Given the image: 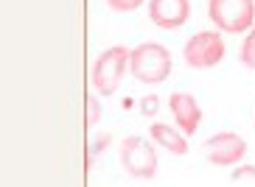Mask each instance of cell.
Segmentation results:
<instances>
[{"label":"cell","mask_w":255,"mask_h":187,"mask_svg":"<svg viewBox=\"0 0 255 187\" xmlns=\"http://www.w3.org/2000/svg\"><path fill=\"white\" fill-rule=\"evenodd\" d=\"M149 137L157 142V145H163L165 151H171V154H180V157L188 154V134L182 131V128L177 131V128L165 126V123H151Z\"/></svg>","instance_id":"cell-9"},{"label":"cell","mask_w":255,"mask_h":187,"mask_svg":"<svg viewBox=\"0 0 255 187\" xmlns=\"http://www.w3.org/2000/svg\"><path fill=\"white\" fill-rule=\"evenodd\" d=\"M202 151H205V157H208L210 165L230 168V165H239L241 159L247 157V142H244V137L236 134V131H219L210 140H205Z\"/></svg>","instance_id":"cell-6"},{"label":"cell","mask_w":255,"mask_h":187,"mask_svg":"<svg viewBox=\"0 0 255 187\" xmlns=\"http://www.w3.org/2000/svg\"><path fill=\"white\" fill-rule=\"evenodd\" d=\"M129 73L143 84H160L171 73V53L160 42H143L129 53Z\"/></svg>","instance_id":"cell-1"},{"label":"cell","mask_w":255,"mask_h":187,"mask_svg":"<svg viewBox=\"0 0 255 187\" xmlns=\"http://www.w3.org/2000/svg\"><path fill=\"white\" fill-rule=\"evenodd\" d=\"M233 182H250V185H255V165H241V168H236L233 171V176H230Z\"/></svg>","instance_id":"cell-13"},{"label":"cell","mask_w":255,"mask_h":187,"mask_svg":"<svg viewBox=\"0 0 255 187\" xmlns=\"http://www.w3.org/2000/svg\"><path fill=\"white\" fill-rule=\"evenodd\" d=\"M210 23L225 34H241L255 20V0H210Z\"/></svg>","instance_id":"cell-3"},{"label":"cell","mask_w":255,"mask_h":187,"mask_svg":"<svg viewBox=\"0 0 255 187\" xmlns=\"http://www.w3.org/2000/svg\"><path fill=\"white\" fill-rule=\"evenodd\" d=\"M149 17L157 28L174 31L188 23L191 0H149Z\"/></svg>","instance_id":"cell-7"},{"label":"cell","mask_w":255,"mask_h":187,"mask_svg":"<svg viewBox=\"0 0 255 187\" xmlns=\"http://www.w3.org/2000/svg\"><path fill=\"white\" fill-rule=\"evenodd\" d=\"M118 159L135 179H151L157 173V154L146 137H124L118 145Z\"/></svg>","instance_id":"cell-4"},{"label":"cell","mask_w":255,"mask_h":187,"mask_svg":"<svg viewBox=\"0 0 255 187\" xmlns=\"http://www.w3.org/2000/svg\"><path fill=\"white\" fill-rule=\"evenodd\" d=\"M239 59H241V64H244L247 70H255V25H253V31L247 34V39H244V45H241Z\"/></svg>","instance_id":"cell-10"},{"label":"cell","mask_w":255,"mask_h":187,"mask_svg":"<svg viewBox=\"0 0 255 187\" xmlns=\"http://www.w3.org/2000/svg\"><path fill=\"white\" fill-rule=\"evenodd\" d=\"M182 59L188 67L194 70H208L216 67L219 62L225 59V39L219 31H199L185 42L182 48Z\"/></svg>","instance_id":"cell-5"},{"label":"cell","mask_w":255,"mask_h":187,"mask_svg":"<svg viewBox=\"0 0 255 187\" xmlns=\"http://www.w3.org/2000/svg\"><path fill=\"white\" fill-rule=\"evenodd\" d=\"M168 106H171L174 120L180 123V128L188 137L196 134V128L202 123V109H199V101H196L191 92H171L168 98Z\"/></svg>","instance_id":"cell-8"},{"label":"cell","mask_w":255,"mask_h":187,"mask_svg":"<svg viewBox=\"0 0 255 187\" xmlns=\"http://www.w3.org/2000/svg\"><path fill=\"white\" fill-rule=\"evenodd\" d=\"M157 109H160V101H157L154 95H146V98H143V104H140V112L146 115V118H151V115L157 112Z\"/></svg>","instance_id":"cell-14"},{"label":"cell","mask_w":255,"mask_h":187,"mask_svg":"<svg viewBox=\"0 0 255 187\" xmlns=\"http://www.w3.org/2000/svg\"><path fill=\"white\" fill-rule=\"evenodd\" d=\"M107 6L118 14H127V11H135L137 6H143V0H107Z\"/></svg>","instance_id":"cell-12"},{"label":"cell","mask_w":255,"mask_h":187,"mask_svg":"<svg viewBox=\"0 0 255 187\" xmlns=\"http://www.w3.org/2000/svg\"><path fill=\"white\" fill-rule=\"evenodd\" d=\"M101 120V104L96 95H87V128H96Z\"/></svg>","instance_id":"cell-11"},{"label":"cell","mask_w":255,"mask_h":187,"mask_svg":"<svg viewBox=\"0 0 255 187\" xmlns=\"http://www.w3.org/2000/svg\"><path fill=\"white\" fill-rule=\"evenodd\" d=\"M129 48L127 45H113L107 48L101 56L96 59L93 64V90L101 92V95H113L118 92L121 81H124V75L129 70Z\"/></svg>","instance_id":"cell-2"}]
</instances>
